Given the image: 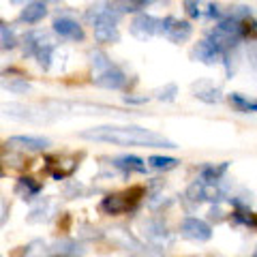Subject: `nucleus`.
<instances>
[{"instance_id": "ddd939ff", "label": "nucleus", "mask_w": 257, "mask_h": 257, "mask_svg": "<svg viewBox=\"0 0 257 257\" xmlns=\"http://www.w3.org/2000/svg\"><path fill=\"white\" fill-rule=\"evenodd\" d=\"M144 234H146L148 242L159 244V246H165V244L172 242V236L163 225V221H157V219H150V221L144 223Z\"/></svg>"}, {"instance_id": "0eeeda50", "label": "nucleus", "mask_w": 257, "mask_h": 257, "mask_svg": "<svg viewBox=\"0 0 257 257\" xmlns=\"http://www.w3.org/2000/svg\"><path fill=\"white\" fill-rule=\"evenodd\" d=\"M126 75L120 71L114 62L109 64V67L96 71L94 77H92V84L99 86V88H107V90H120V88L126 86Z\"/></svg>"}, {"instance_id": "aec40b11", "label": "nucleus", "mask_w": 257, "mask_h": 257, "mask_svg": "<svg viewBox=\"0 0 257 257\" xmlns=\"http://www.w3.org/2000/svg\"><path fill=\"white\" fill-rule=\"evenodd\" d=\"M0 86L9 92L15 94H26L32 90V84L28 82L24 75H7V77H0Z\"/></svg>"}, {"instance_id": "f8f14e48", "label": "nucleus", "mask_w": 257, "mask_h": 257, "mask_svg": "<svg viewBox=\"0 0 257 257\" xmlns=\"http://www.w3.org/2000/svg\"><path fill=\"white\" fill-rule=\"evenodd\" d=\"M50 140L47 138H35V135H15V138L9 140L7 146L15 148V150H26V152H39V150H45L50 146Z\"/></svg>"}, {"instance_id": "f3484780", "label": "nucleus", "mask_w": 257, "mask_h": 257, "mask_svg": "<svg viewBox=\"0 0 257 257\" xmlns=\"http://www.w3.org/2000/svg\"><path fill=\"white\" fill-rule=\"evenodd\" d=\"M111 165L116 167V170L124 172V174H144L146 172V163L140 159V157H133V155H124V157H116L111 161Z\"/></svg>"}, {"instance_id": "1a4fd4ad", "label": "nucleus", "mask_w": 257, "mask_h": 257, "mask_svg": "<svg viewBox=\"0 0 257 257\" xmlns=\"http://www.w3.org/2000/svg\"><path fill=\"white\" fill-rule=\"evenodd\" d=\"M54 50H56V43L45 35V32H39L37 30V41H35V52H32V56L37 58L39 67H41L43 71H47V69L52 67Z\"/></svg>"}, {"instance_id": "a211bd4d", "label": "nucleus", "mask_w": 257, "mask_h": 257, "mask_svg": "<svg viewBox=\"0 0 257 257\" xmlns=\"http://www.w3.org/2000/svg\"><path fill=\"white\" fill-rule=\"evenodd\" d=\"M47 15V7L39 0H32V3L24 5V9L20 13V22L24 24H39Z\"/></svg>"}, {"instance_id": "7c9ffc66", "label": "nucleus", "mask_w": 257, "mask_h": 257, "mask_svg": "<svg viewBox=\"0 0 257 257\" xmlns=\"http://www.w3.org/2000/svg\"><path fill=\"white\" fill-rule=\"evenodd\" d=\"M146 101L148 96H131V94L124 96V103H133V105H140V103H146Z\"/></svg>"}, {"instance_id": "cd10ccee", "label": "nucleus", "mask_w": 257, "mask_h": 257, "mask_svg": "<svg viewBox=\"0 0 257 257\" xmlns=\"http://www.w3.org/2000/svg\"><path fill=\"white\" fill-rule=\"evenodd\" d=\"M234 221H238V223L246 225V227H255V219H253V212L248 210L246 206H242V208H236V212H234Z\"/></svg>"}, {"instance_id": "dca6fc26", "label": "nucleus", "mask_w": 257, "mask_h": 257, "mask_svg": "<svg viewBox=\"0 0 257 257\" xmlns=\"http://www.w3.org/2000/svg\"><path fill=\"white\" fill-rule=\"evenodd\" d=\"M54 214H56V202L45 197L39 204L32 206V210L28 214V223H47Z\"/></svg>"}, {"instance_id": "39448f33", "label": "nucleus", "mask_w": 257, "mask_h": 257, "mask_svg": "<svg viewBox=\"0 0 257 257\" xmlns=\"http://www.w3.org/2000/svg\"><path fill=\"white\" fill-rule=\"evenodd\" d=\"M131 35L140 41H146V39H152L155 35H161V20L155 18V15L148 13H138L131 20Z\"/></svg>"}, {"instance_id": "a878e982", "label": "nucleus", "mask_w": 257, "mask_h": 257, "mask_svg": "<svg viewBox=\"0 0 257 257\" xmlns=\"http://www.w3.org/2000/svg\"><path fill=\"white\" fill-rule=\"evenodd\" d=\"M47 253H50V248H47L43 240H32L24 248V257H47Z\"/></svg>"}, {"instance_id": "412c9836", "label": "nucleus", "mask_w": 257, "mask_h": 257, "mask_svg": "<svg viewBox=\"0 0 257 257\" xmlns=\"http://www.w3.org/2000/svg\"><path fill=\"white\" fill-rule=\"evenodd\" d=\"M15 193H18L22 199H32L41 193V182H37L35 178H30V176H24V178H20L18 184H15Z\"/></svg>"}, {"instance_id": "c756f323", "label": "nucleus", "mask_w": 257, "mask_h": 257, "mask_svg": "<svg viewBox=\"0 0 257 257\" xmlns=\"http://www.w3.org/2000/svg\"><path fill=\"white\" fill-rule=\"evenodd\" d=\"M155 3H161V0H128V5H131L133 11L144 9V7H150V5H155Z\"/></svg>"}, {"instance_id": "b1692460", "label": "nucleus", "mask_w": 257, "mask_h": 257, "mask_svg": "<svg viewBox=\"0 0 257 257\" xmlns=\"http://www.w3.org/2000/svg\"><path fill=\"white\" fill-rule=\"evenodd\" d=\"M180 161L178 159H174V157H159V155H152L148 159V165L152 167V170H157V172H170L174 170V167H178Z\"/></svg>"}, {"instance_id": "4be33fe9", "label": "nucleus", "mask_w": 257, "mask_h": 257, "mask_svg": "<svg viewBox=\"0 0 257 257\" xmlns=\"http://www.w3.org/2000/svg\"><path fill=\"white\" fill-rule=\"evenodd\" d=\"M227 163H219V165H204L199 172V180L204 184H219L223 180L225 172H227Z\"/></svg>"}, {"instance_id": "6ab92c4d", "label": "nucleus", "mask_w": 257, "mask_h": 257, "mask_svg": "<svg viewBox=\"0 0 257 257\" xmlns=\"http://www.w3.org/2000/svg\"><path fill=\"white\" fill-rule=\"evenodd\" d=\"M54 253L58 257H82L84 255V246L77 242V240L71 238H62L54 242Z\"/></svg>"}, {"instance_id": "9b49d317", "label": "nucleus", "mask_w": 257, "mask_h": 257, "mask_svg": "<svg viewBox=\"0 0 257 257\" xmlns=\"http://www.w3.org/2000/svg\"><path fill=\"white\" fill-rule=\"evenodd\" d=\"M184 11H187V15L193 20H204V18L219 20L221 18L219 7L212 3H204V0H184Z\"/></svg>"}, {"instance_id": "9d476101", "label": "nucleus", "mask_w": 257, "mask_h": 257, "mask_svg": "<svg viewBox=\"0 0 257 257\" xmlns=\"http://www.w3.org/2000/svg\"><path fill=\"white\" fill-rule=\"evenodd\" d=\"M47 172H50L56 180H64L77 170V159L75 157H47Z\"/></svg>"}, {"instance_id": "473e14b6", "label": "nucleus", "mask_w": 257, "mask_h": 257, "mask_svg": "<svg viewBox=\"0 0 257 257\" xmlns=\"http://www.w3.org/2000/svg\"><path fill=\"white\" fill-rule=\"evenodd\" d=\"M39 3H43V5H45V3H58V0H39Z\"/></svg>"}, {"instance_id": "bb28decb", "label": "nucleus", "mask_w": 257, "mask_h": 257, "mask_svg": "<svg viewBox=\"0 0 257 257\" xmlns=\"http://www.w3.org/2000/svg\"><path fill=\"white\" fill-rule=\"evenodd\" d=\"M155 99H159V101H165V103H172L174 99H176V94H178V86L176 84H165V86H161V88H157L155 92Z\"/></svg>"}, {"instance_id": "72a5a7b5", "label": "nucleus", "mask_w": 257, "mask_h": 257, "mask_svg": "<svg viewBox=\"0 0 257 257\" xmlns=\"http://www.w3.org/2000/svg\"><path fill=\"white\" fill-rule=\"evenodd\" d=\"M13 5H20V3H26V0H11Z\"/></svg>"}, {"instance_id": "2f4dec72", "label": "nucleus", "mask_w": 257, "mask_h": 257, "mask_svg": "<svg viewBox=\"0 0 257 257\" xmlns=\"http://www.w3.org/2000/svg\"><path fill=\"white\" fill-rule=\"evenodd\" d=\"M7 212H9V208H7V204L0 199V225L5 223V219H7Z\"/></svg>"}, {"instance_id": "393cba45", "label": "nucleus", "mask_w": 257, "mask_h": 257, "mask_svg": "<svg viewBox=\"0 0 257 257\" xmlns=\"http://www.w3.org/2000/svg\"><path fill=\"white\" fill-rule=\"evenodd\" d=\"M229 103L234 105L238 111H242V114H253V111L257 109L255 101H248L246 96H242L240 92H231L229 94Z\"/></svg>"}, {"instance_id": "f257e3e1", "label": "nucleus", "mask_w": 257, "mask_h": 257, "mask_svg": "<svg viewBox=\"0 0 257 257\" xmlns=\"http://www.w3.org/2000/svg\"><path fill=\"white\" fill-rule=\"evenodd\" d=\"M79 138L103 142V144H114V146H142V148H176L172 140L165 135L155 133L150 128H142L135 124L128 126H116V124H103L92 126L79 133Z\"/></svg>"}, {"instance_id": "f03ea898", "label": "nucleus", "mask_w": 257, "mask_h": 257, "mask_svg": "<svg viewBox=\"0 0 257 257\" xmlns=\"http://www.w3.org/2000/svg\"><path fill=\"white\" fill-rule=\"evenodd\" d=\"M5 116L13 120H22V122H32V124H47L56 120V111L45 109L41 105H26V103H3L0 105Z\"/></svg>"}, {"instance_id": "6e6552de", "label": "nucleus", "mask_w": 257, "mask_h": 257, "mask_svg": "<svg viewBox=\"0 0 257 257\" xmlns=\"http://www.w3.org/2000/svg\"><path fill=\"white\" fill-rule=\"evenodd\" d=\"M54 32L69 41H84V28L77 24V20L69 18V15H58L54 20Z\"/></svg>"}, {"instance_id": "20e7f679", "label": "nucleus", "mask_w": 257, "mask_h": 257, "mask_svg": "<svg viewBox=\"0 0 257 257\" xmlns=\"http://www.w3.org/2000/svg\"><path fill=\"white\" fill-rule=\"evenodd\" d=\"M161 35L165 39H170L172 43H184L191 39L193 26L187 20H178L174 15H167L165 20H161Z\"/></svg>"}, {"instance_id": "4468645a", "label": "nucleus", "mask_w": 257, "mask_h": 257, "mask_svg": "<svg viewBox=\"0 0 257 257\" xmlns=\"http://www.w3.org/2000/svg\"><path fill=\"white\" fill-rule=\"evenodd\" d=\"M191 90H193V96H195V99L210 103V105L212 103H221V99H223L221 90L210 82V79H199V82H195L191 86Z\"/></svg>"}, {"instance_id": "5701e85b", "label": "nucleus", "mask_w": 257, "mask_h": 257, "mask_svg": "<svg viewBox=\"0 0 257 257\" xmlns=\"http://www.w3.org/2000/svg\"><path fill=\"white\" fill-rule=\"evenodd\" d=\"M13 47H18V35H15V28L9 24L0 22V52H9Z\"/></svg>"}, {"instance_id": "7ed1b4c3", "label": "nucleus", "mask_w": 257, "mask_h": 257, "mask_svg": "<svg viewBox=\"0 0 257 257\" xmlns=\"http://www.w3.org/2000/svg\"><path fill=\"white\" fill-rule=\"evenodd\" d=\"M140 195H144L142 187H133L126 193H114V195H107V197H103V202H101V210L105 214H111V216L122 214L126 210H133L140 202Z\"/></svg>"}, {"instance_id": "2eb2a0df", "label": "nucleus", "mask_w": 257, "mask_h": 257, "mask_svg": "<svg viewBox=\"0 0 257 257\" xmlns=\"http://www.w3.org/2000/svg\"><path fill=\"white\" fill-rule=\"evenodd\" d=\"M191 56L195 60H199V62H204V64H216L219 62L223 56H221V52L216 50V47L208 41V39H204V41H199L195 47H193V52H191Z\"/></svg>"}, {"instance_id": "423d86ee", "label": "nucleus", "mask_w": 257, "mask_h": 257, "mask_svg": "<svg viewBox=\"0 0 257 257\" xmlns=\"http://www.w3.org/2000/svg\"><path fill=\"white\" fill-rule=\"evenodd\" d=\"M180 236L187 240H193V242H206L212 236V227L206 221L197 219V216H187L180 223Z\"/></svg>"}, {"instance_id": "c85d7f7f", "label": "nucleus", "mask_w": 257, "mask_h": 257, "mask_svg": "<svg viewBox=\"0 0 257 257\" xmlns=\"http://www.w3.org/2000/svg\"><path fill=\"white\" fill-rule=\"evenodd\" d=\"M84 193H86V187H84V184H79V182H75V180L67 182V187H64V197H69V199L82 197Z\"/></svg>"}]
</instances>
